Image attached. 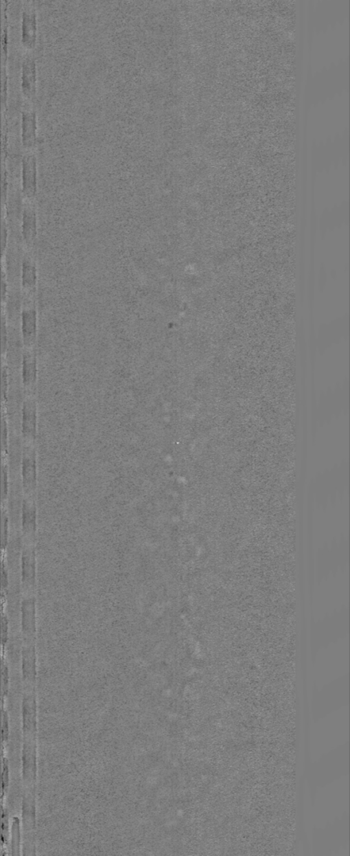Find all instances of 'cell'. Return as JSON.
I'll return each mask as SVG.
<instances>
[{
    "label": "cell",
    "mask_w": 350,
    "mask_h": 856,
    "mask_svg": "<svg viewBox=\"0 0 350 856\" xmlns=\"http://www.w3.org/2000/svg\"><path fill=\"white\" fill-rule=\"evenodd\" d=\"M21 484L25 496L34 497L38 484L36 444L22 442Z\"/></svg>",
    "instance_id": "6da1fadb"
},
{
    "label": "cell",
    "mask_w": 350,
    "mask_h": 856,
    "mask_svg": "<svg viewBox=\"0 0 350 856\" xmlns=\"http://www.w3.org/2000/svg\"><path fill=\"white\" fill-rule=\"evenodd\" d=\"M38 316L36 296L23 295L21 333L24 348H36Z\"/></svg>",
    "instance_id": "7a4b0ae2"
},
{
    "label": "cell",
    "mask_w": 350,
    "mask_h": 856,
    "mask_svg": "<svg viewBox=\"0 0 350 856\" xmlns=\"http://www.w3.org/2000/svg\"><path fill=\"white\" fill-rule=\"evenodd\" d=\"M21 414V441L28 444H36L38 421L36 396H25Z\"/></svg>",
    "instance_id": "3957f363"
},
{
    "label": "cell",
    "mask_w": 350,
    "mask_h": 856,
    "mask_svg": "<svg viewBox=\"0 0 350 856\" xmlns=\"http://www.w3.org/2000/svg\"><path fill=\"white\" fill-rule=\"evenodd\" d=\"M38 379L36 348H24L21 360V381L25 396H36Z\"/></svg>",
    "instance_id": "277c9868"
},
{
    "label": "cell",
    "mask_w": 350,
    "mask_h": 856,
    "mask_svg": "<svg viewBox=\"0 0 350 856\" xmlns=\"http://www.w3.org/2000/svg\"><path fill=\"white\" fill-rule=\"evenodd\" d=\"M37 192V158L26 153L22 159V194L27 201L34 202Z\"/></svg>",
    "instance_id": "5b68a950"
},
{
    "label": "cell",
    "mask_w": 350,
    "mask_h": 856,
    "mask_svg": "<svg viewBox=\"0 0 350 856\" xmlns=\"http://www.w3.org/2000/svg\"><path fill=\"white\" fill-rule=\"evenodd\" d=\"M38 218L34 202L24 203L23 208L21 234L25 251L32 252L37 237Z\"/></svg>",
    "instance_id": "8992f818"
},
{
    "label": "cell",
    "mask_w": 350,
    "mask_h": 856,
    "mask_svg": "<svg viewBox=\"0 0 350 856\" xmlns=\"http://www.w3.org/2000/svg\"><path fill=\"white\" fill-rule=\"evenodd\" d=\"M37 268L32 252L25 251L21 268V285L23 295L36 296Z\"/></svg>",
    "instance_id": "52a82bcc"
},
{
    "label": "cell",
    "mask_w": 350,
    "mask_h": 856,
    "mask_svg": "<svg viewBox=\"0 0 350 856\" xmlns=\"http://www.w3.org/2000/svg\"><path fill=\"white\" fill-rule=\"evenodd\" d=\"M36 61L32 53H26L22 63L21 87L27 98L32 99L36 93Z\"/></svg>",
    "instance_id": "ba28073f"
},
{
    "label": "cell",
    "mask_w": 350,
    "mask_h": 856,
    "mask_svg": "<svg viewBox=\"0 0 350 856\" xmlns=\"http://www.w3.org/2000/svg\"><path fill=\"white\" fill-rule=\"evenodd\" d=\"M37 38V14L34 5H27L22 14L21 40L27 47H32Z\"/></svg>",
    "instance_id": "9c48e42d"
},
{
    "label": "cell",
    "mask_w": 350,
    "mask_h": 856,
    "mask_svg": "<svg viewBox=\"0 0 350 856\" xmlns=\"http://www.w3.org/2000/svg\"><path fill=\"white\" fill-rule=\"evenodd\" d=\"M37 115L36 111L25 108L22 110V142L26 148H32L37 142Z\"/></svg>",
    "instance_id": "30bf717a"
},
{
    "label": "cell",
    "mask_w": 350,
    "mask_h": 856,
    "mask_svg": "<svg viewBox=\"0 0 350 856\" xmlns=\"http://www.w3.org/2000/svg\"><path fill=\"white\" fill-rule=\"evenodd\" d=\"M22 626L25 638H32L36 632V610H34V598H28L23 601Z\"/></svg>",
    "instance_id": "8fae6325"
},
{
    "label": "cell",
    "mask_w": 350,
    "mask_h": 856,
    "mask_svg": "<svg viewBox=\"0 0 350 856\" xmlns=\"http://www.w3.org/2000/svg\"><path fill=\"white\" fill-rule=\"evenodd\" d=\"M23 584L25 588L30 589L34 585L36 579V561H34V550L27 548L22 557Z\"/></svg>",
    "instance_id": "7c38bea8"
},
{
    "label": "cell",
    "mask_w": 350,
    "mask_h": 856,
    "mask_svg": "<svg viewBox=\"0 0 350 856\" xmlns=\"http://www.w3.org/2000/svg\"><path fill=\"white\" fill-rule=\"evenodd\" d=\"M22 522L25 533H34L36 524V508L33 497L25 496L23 500Z\"/></svg>",
    "instance_id": "4fadbf2b"
},
{
    "label": "cell",
    "mask_w": 350,
    "mask_h": 856,
    "mask_svg": "<svg viewBox=\"0 0 350 856\" xmlns=\"http://www.w3.org/2000/svg\"><path fill=\"white\" fill-rule=\"evenodd\" d=\"M23 672L27 681L34 682L36 677V653L32 645L26 646L23 651Z\"/></svg>",
    "instance_id": "5bb4252c"
},
{
    "label": "cell",
    "mask_w": 350,
    "mask_h": 856,
    "mask_svg": "<svg viewBox=\"0 0 350 856\" xmlns=\"http://www.w3.org/2000/svg\"><path fill=\"white\" fill-rule=\"evenodd\" d=\"M3 500L5 501L7 499L8 495H9V465L5 464V462H3Z\"/></svg>",
    "instance_id": "9a60e30c"
},
{
    "label": "cell",
    "mask_w": 350,
    "mask_h": 856,
    "mask_svg": "<svg viewBox=\"0 0 350 856\" xmlns=\"http://www.w3.org/2000/svg\"><path fill=\"white\" fill-rule=\"evenodd\" d=\"M2 631H3L2 638H3V642L5 643L6 639H7V632H8V622H7L6 618L3 619Z\"/></svg>",
    "instance_id": "2e32d148"
}]
</instances>
